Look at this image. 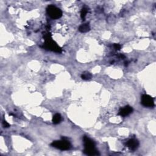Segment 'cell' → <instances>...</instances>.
I'll return each mask as SVG.
<instances>
[{
	"instance_id": "6da1fadb",
	"label": "cell",
	"mask_w": 156,
	"mask_h": 156,
	"mask_svg": "<svg viewBox=\"0 0 156 156\" xmlns=\"http://www.w3.org/2000/svg\"><path fill=\"white\" fill-rule=\"evenodd\" d=\"M84 153L89 155H98L99 153L96 150L95 145L90 138L85 136L84 137Z\"/></svg>"
},
{
	"instance_id": "7a4b0ae2",
	"label": "cell",
	"mask_w": 156,
	"mask_h": 156,
	"mask_svg": "<svg viewBox=\"0 0 156 156\" xmlns=\"http://www.w3.org/2000/svg\"><path fill=\"white\" fill-rule=\"evenodd\" d=\"M44 39H45V42L44 43V48L48 49V50H51L56 53H61L62 49L61 48L59 47L57 44L53 40L51 39V37L49 35V34H47L45 37H44Z\"/></svg>"
},
{
	"instance_id": "3957f363",
	"label": "cell",
	"mask_w": 156,
	"mask_h": 156,
	"mask_svg": "<svg viewBox=\"0 0 156 156\" xmlns=\"http://www.w3.org/2000/svg\"><path fill=\"white\" fill-rule=\"evenodd\" d=\"M48 16L53 19H59L62 16V12L54 5H49L47 9Z\"/></svg>"
},
{
	"instance_id": "277c9868",
	"label": "cell",
	"mask_w": 156,
	"mask_h": 156,
	"mask_svg": "<svg viewBox=\"0 0 156 156\" xmlns=\"http://www.w3.org/2000/svg\"><path fill=\"white\" fill-rule=\"evenodd\" d=\"M51 146L61 150H68L71 148V144L69 141L65 138L54 141L51 143Z\"/></svg>"
},
{
	"instance_id": "5b68a950",
	"label": "cell",
	"mask_w": 156,
	"mask_h": 156,
	"mask_svg": "<svg viewBox=\"0 0 156 156\" xmlns=\"http://www.w3.org/2000/svg\"><path fill=\"white\" fill-rule=\"evenodd\" d=\"M141 103L142 104L147 107H154L155 106L154 100L151 96L145 94L143 95L141 99Z\"/></svg>"
},
{
	"instance_id": "8992f818",
	"label": "cell",
	"mask_w": 156,
	"mask_h": 156,
	"mask_svg": "<svg viewBox=\"0 0 156 156\" xmlns=\"http://www.w3.org/2000/svg\"><path fill=\"white\" fill-rule=\"evenodd\" d=\"M133 112V109L129 106H126L123 108H121L119 111V115L121 116H126L130 115Z\"/></svg>"
},
{
	"instance_id": "52a82bcc",
	"label": "cell",
	"mask_w": 156,
	"mask_h": 156,
	"mask_svg": "<svg viewBox=\"0 0 156 156\" xmlns=\"http://www.w3.org/2000/svg\"><path fill=\"white\" fill-rule=\"evenodd\" d=\"M127 146L131 150H136L139 146V142L136 139H131L126 143Z\"/></svg>"
},
{
	"instance_id": "ba28073f",
	"label": "cell",
	"mask_w": 156,
	"mask_h": 156,
	"mask_svg": "<svg viewBox=\"0 0 156 156\" xmlns=\"http://www.w3.org/2000/svg\"><path fill=\"white\" fill-rule=\"evenodd\" d=\"M90 26L88 25V24L81 25L79 28V31L80 32H83V33H85V32L89 31H90Z\"/></svg>"
},
{
	"instance_id": "9c48e42d",
	"label": "cell",
	"mask_w": 156,
	"mask_h": 156,
	"mask_svg": "<svg viewBox=\"0 0 156 156\" xmlns=\"http://www.w3.org/2000/svg\"><path fill=\"white\" fill-rule=\"evenodd\" d=\"M62 117L61 115L59 114H56L53 118V123L54 124H57L61 121Z\"/></svg>"
},
{
	"instance_id": "30bf717a",
	"label": "cell",
	"mask_w": 156,
	"mask_h": 156,
	"mask_svg": "<svg viewBox=\"0 0 156 156\" xmlns=\"http://www.w3.org/2000/svg\"><path fill=\"white\" fill-rule=\"evenodd\" d=\"M92 77V74L90 73H89L88 71H85V72H84L83 73V74H82L81 75V78L84 79V80H89Z\"/></svg>"
},
{
	"instance_id": "8fae6325",
	"label": "cell",
	"mask_w": 156,
	"mask_h": 156,
	"mask_svg": "<svg viewBox=\"0 0 156 156\" xmlns=\"http://www.w3.org/2000/svg\"><path fill=\"white\" fill-rule=\"evenodd\" d=\"M87 12H88V9L86 8V7H84V8L82 9L81 12H80V17H81V18L83 20H85Z\"/></svg>"
},
{
	"instance_id": "7c38bea8",
	"label": "cell",
	"mask_w": 156,
	"mask_h": 156,
	"mask_svg": "<svg viewBox=\"0 0 156 156\" xmlns=\"http://www.w3.org/2000/svg\"><path fill=\"white\" fill-rule=\"evenodd\" d=\"M114 48L116 49V50H120L121 48V46L120 45V44H118V43H115L114 44Z\"/></svg>"
},
{
	"instance_id": "4fadbf2b",
	"label": "cell",
	"mask_w": 156,
	"mask_h": 156,
	"mask_svg": "<svg viewBox=\"0 0 156 156\" xmlns=\"http://www.w3.org/2000/svg\"><path fill=\"white\" fill-rule=\"evenodd\" d=\"M3 126H4V128H9V126H10V124L8 123H7V122H6V121H3Z\"/></svg>"
}]
</instances>
